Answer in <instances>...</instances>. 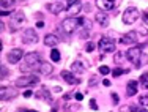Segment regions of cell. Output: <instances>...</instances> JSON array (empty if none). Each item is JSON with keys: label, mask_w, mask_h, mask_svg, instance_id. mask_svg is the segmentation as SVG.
<instances>
[{"label": "cell", "mask_w": 148, "mask_h": 112, "mask_svg": "<svg viewBox=\"0 0 148 112\" xmlns=\"http://www.w3.org/2000/svg\"><path fill=\"white\" fill-rule=\"evenodd\" d=\"M140 17V11L137 8H134V6H129V8L125 10V13H123L121 19H123V24H126V25H131L134 24L137 19Z\"/></svg>", "instance_id": "cell-1"}, {"label": "cell", "mask_w": 148, "mask_h": 112, "mask_svg": "<svg viewBox=\"0 0 148 112\" xmlns=\"http://www.w3.org/2000/svg\"><path fill=\"white\" fill-rule=\"evenodd\" d=\"M98 47H99V51L103 54H110V52L115 51V41L110 36H101L99 43H98Z\"/></svg>", "instance_id": "cell-2"}, {"label": "cell", "mask_w": 148, "mask_h": 112, "mask_svg": "<svg viewBox=\"0 0 148 112\" xmlns=\"http://www.w3.org/2000/svg\"><path fill=\"white\" fill-rule=\"evenodd\" d=\"M79 25H80V19L79 17H73L71 16V17H66V19L62 22V30L69 35V33H73Z\"/></svg>", "instance_id": "cell-3"}, {"label": "cell", "mask_w": 148, "mask_h": 112, "mask_svg": "<svg viewBox=\"0 0 148 112\" xmlns=\"http://www.w3.org/2000/svg\"><path fill=\"white\" fill-rule=\"evenodd\" d=\"M40 82V78L36 74H25L16 79V87H30Z\"/></svg>", "instance_id": "cell-4"}, {"label": "cell", "mask_w": 148, "mask_h": 112, "mask_svg": "<svg viewBox=\"0 0 148 112\" xmlns=\"http://www.w3.org/2000/svg\"><path fill=\"white\" fill-rule=\"evenodd\" d=\"M24 63L27 68H36L41 65V55L38 52H29L24 55Z\"/></svg>", "instance_id": "cell-5"}, {"label": "cell", "mask_w": 148, "mask_h": 112, "mask_svg": "<svg viewBox=\"0 0 148 112\" xmlns=\"http://www.w3.org/2000/svg\"><path fill=\"white\" fill-rule=\"evenodd\" d=\"M17 96L16 87H0V101H10Z\"/></svg>", "instance_id": "cell-6"}, {"label": "cell", "mask_w": 148, "mask_h": 112, "mask_svg": "<svg viewBox=\"0 0 148 112\" xmlns=\"http://www.w3.org/2000/svg\"><path fill=\"white\" fill-rule=\"evenodd\" d=\"M46 8H47L49 13H52V14H58V13H62L63 10L68 8V6H66V3L63 2V0H54V2H49Z\"/></svg>", "instance_id": "cell-7"}, {"label": "cell", "mask_w": 148, "mask_h": 112, "mask_svg": "<svg viewBox=\"0 0 148 112\" xmlns=\"http://www.w3.org/2000/svg\"><path fill=\"white\" fill-rule=\"evenodd\" d=\"M25 22V16L22 11H16L11 17V30H19Z\"/></svg>", "instance_id": "cell-8"}, {"label": "cell", "mask_w": 148, "mask_h": 112, "mask_svg": "<svg viewBox=\"0 0 148 112\" xmlns=\"http://www.w3.org/2000/svg\"><path fill=\"white\" fill-rule=\"evenodd\" d=\"M140 55H142V47L140 46H132L126 51V58H128L129 62H132V63H137Z\"/></svg>", "instance_id": "cell-9"}, {"label": "cell", "mask_w": 148, "mask_h": 112, "mask_svg": "<svg viewBox=\"0 0 148 112\" xmlns=\"http://www.w3.org/2000/svg\"><path fill=\"white\" fill-rule=\"evenodd\" d=\"M38 40H40V38H38V33L35 32L33 29H27L22 35V41L25 44H36Z\"/></svg>", "instance_id": "cell-10"}, {"label": "cell", "mask_w": 148, "mask_h": 112, "mask_svg": "<svg viewBox=\"0 0 148 112\" xmlns=\"http://www.w3.org/2000/svg\"><path fill=\"white\" fill-rule=\"evenodd\" d=\"M6 58H8V62L11 65H16V63H19L21 58H24V51L22 49H11L8 52V55H6Z\"/></svg>", "instance_id": "cell-11"}, {"label": "cell", "mask_w": 148, "mask_h": 112, "mask_svg": "<svg viewBox=\"0 0 148 112\" xmlns=\"http://www.w3.org/2000/svg\"><path fill=\"white\" fill-rule=\"evenodd\" d=\"M136 41H137V32H128L125 33V36L120 38V44H125V46L134 44Z\"/></svg>", "instance_id": "cell-12"}, {"label": "cell", "mask_w": 148, "mask_h": 112, "mask_svg": "<svg viewBox=\"0 0 148 112\" xmlns=\"http://www.w3.org/2000/svg\"><path fill=\"white\" fill-rule=\"evenodd\" d=\"M115 3H117V0H96V5L101 11H110L115 6Z\"/></svg>", "instance_id": "cell-13"}, {"label": "cell", "mask_w": 148, "mask_h": 112, "mask_svg": "<svg viewBox=\"0 0 148 112\" xmlns=\"http://www.w3.org/2000/svg\"><path fill=\"white\" fill-rule=\"evenodd\" d=\"M62 78L65 79L68 84H73V85H77V84H80V79L76 78L73 71H62Z\"/></svg>", "instance_id": "cell-14"}, {"label": "cell", "mask_w": 148, "mask_h": 112, "mask_svg": "<svg viewBox=\"0 0 148 112\" xmlns=\"http://www.w3.org/2000/svg\"><path fill=\"white\" fill-rule=\"evenodd\" d=\"M82 6H84V5L79 2V0H77V2H74L73 5H69L66 10H68V13H69L71 16H77L80 11H82Z\"/></svg>", "instance_id": "cell-15"}, {"label": "cell", "mask_w": 148, "mask_h": 112, "mask_svg": "<svg viewBox=\"0 0 148 112\" xmlns=\"http://www.w3.org/2000/svg\"><path fill=\"white\" fill-rule=\"evenodd\" d=\"M137 89H139V82H137V80H129L128 85H126V93H128V96H134V95H136Z\"/></svg>", "instance_id": "cell-16"}, {"label": "cell", "mask_w": 148, "mask_h": 112, "mask_svg": "<svg viewBox=\"0 0 148 112\" xmlns=\"http://www.w3.org/2000/svg\"><path fill=\"white\" fill-rule=\"evenodd\" d=\"M96 21L101 27H107L109 25V16L106 14V11H98L96 13Z\"/></svg>", "instance_id": "cell-17"}, {"label": "cell", "mask_w": 148, "mask_h": 112, "mask_svg": "<svg viewBox=\"0 0 148 112\" xmlns=\"http://www.w3.org/2000/svg\"><path fill=\"white\" fill-rule=\"evenodd\" d=\"M71 69H73V73H76V74H82V73H85L87 65L82 63V62H79V60H76V62L71 65Z\"/></svg>", "instance_id": "cell-18"}, {"label": "cell", "mask_w": 148, "mask_h": 112, "mask_svg": "<svg viewBox=\"0 0 148 112\" xmlns=\"http://www.w3.org/2000/svg\"><path fill=\"white\" fill-rule=\"evenodd\" d=\"M44 44H46V46L54 47V46H57V44H58V38L55 36V35H46V36H44Z\"/></svg>", "instance_id": "cell-19"}, {"label": "cell", "mask_w": 148, "mask_h": 112, "mask_svg": "<svg viewBox=\"0 0 148 112\" xmlns=\"http://www.w3.org/2000/svg\"><path fill=\"white\" fill-rule=\"evenodd\" d=\"M40 71L43 73V74H52V71H54V66L49 65V63H43V62H41V65H40Z\"/></svg>", "instance_id": "cell-20"}, {"label": "cell", "mask_w": 148, "mask_h": 112, "mask_svg": "<svg viewBox=\"0 0 148 112\" xmlns=\"http://www.w3.org/2000/svg\"><path fill=\"white\" fill-rule=\"evenodd\" d=\"M36 96L43 98L44 101H47V103H51V101H52V98H51V93H47V90H46V89H43L41 92H38V93H36Z\"/></svg>", "instance_id": "cell-21"}, {"label": "cell", "mask_w": 148, "mask_h": 112, "mask_svg": "<svg viewBox=\"0 0 148 112\" xmlns=\"http://www.w3.org/2000/svg\"><path fill=\"white\" fill-rule=\"evenodd\" d=\"M112 76L114 78H118V76H121V74H126V73H129L128 69H123V68H115V69H112Z\"/></svg>", "instance_id": "cell-22"}, {"label": "cell", "mask_w": 148, "mask_h": 112, "mask_svg": "<svg viewBox=\"0 0 148 112\" xmlns=\"http://www.w3.org/2000/svg\"><path fill=\"white\" fill-rule=\"evenodd\" d=\"M147 62H148V55L142 54V55H140V58H139V60H137V63H134V65H136L137 68H140V66H142V65H145Z\"/></svg>", "instance_id": "cell-23"}, {"label": "cell", "mask_w": 148, "mask_h": 112, "mask_svg": "<svg viewBox=\"0 0 148 112\" xmlns=\"http://www.w3.org/2000/svg\"><path fill=\"white\" fill-rule=\"evenodd\" d=\"M125 52H117V54H115V63L117 65H120V63H123V62H125Z\"/></svg>", "instance_id": "cell-24"}, {"label": "cell", "mask_w": 148, "mask_h": 112, "mask_svg": "<svg viewBox=\"0 0 148 112\" xmlns=\"http://www.w3.org/2000/svg\"><path fill=\"white\" fill-rule=\"evenodd\" d=\"M13 5H14V0H0V6H3V8L11 10Z\"/></svg>", "instance_id": "cell-25"}, {"label": "cell", "mask_w": 148, "mask_h": 112, "mask_svg": "<svg viewBox=\"0 0 148 112\" xmlns=\"http://www.w3.org/2000/svg\"><path fill=\"white\" fill-rule=\"evenodd\" d=\"M139 84H142V87H143V89H148V73H145V74H142V76H140Z\"/></svg>", "instance_id": "cell-26"}, {"label": "cell", "mask_w": 148, "mask_h": 112, "mask_svg": "<svg viewBox=\"0 0 148 112\" xmlns=\"http://www.w3.org/2000/svg\"><path fill=\"white\" fill-rule=\"evenodd\" d=\"M80 25H82L84 29H88V30L91 29V22L87 19V17H80Z\"/></svg>", "instance_id": "cell-27"}, {"label": "cell", "mask_w": 148, "mask_h": 112, "mask_svg": "<svg viewBox=\"0 0 148 112\" xmlns=\"http://www.w3.org/2000/svg\"><path fill=\"white\" fill-rule=\"evenodd\" d=\"M8 74H10L8 68H6V66H3V65H0V79H5Z\"/></svg>", "instance_id": "cell-28"}, {"label": "cell", "mask_w": 148, "mask_h": 112, "mask_svg": "<svg viewBox=\"0 0 148 112\" xmlns=\"http://www.w3.org/2000/svg\"><path fill=\"white\" fill-rule=\"evenodd\" d=\"M51 58H52V62H60V52L57 51V49H52Z\"/></svg>", "instance_id": "cell-29"}, {"label": "cell", "mask_w": 148, "mask_h": 112, "mask_svg": "<svg viewBox=\"0 0 148 112\" xmlns=\"http://www.w3.org/2000/svg\"><path fill=\"white\" fill-rule=\"evenodd\" d=\"M139 104H140L142 107H148V96H147V95L140 96V98H139Z\"/></svg>", "instance_id": "cell-30"}, {"label": "cell", "mask_w": 148, "mask_h": 112, "mask_svg": "<svg viewBox=\"0 0 148 112\" xmlns=\"http://www.w3.org/2000/svg\"><path fill=\"white\" fill-rule=\"evenodd\" d=\"M109 73H110V68H109V66H106V65L99 66V74H103V76H107Z\"/></svg>", "instance_id": "cell-31"}, {"label": "cell", "mask_w": 148, "mask_h": 112, "mask_svg": "<svg viewBox=\"0 0 148 112\" xmlns=\"http://www.w3.org/2000/svg\"><path fill=\"white\" fill-rule=\"evenodd\" d=\"M85 51H87V52H91V51H95V44H93V43H90V41H88V43H87V46H85Z\"/></svg>", "instance_id": "cell-32"}, {"label": "cell", "mask_w": 148, "mask_h": 112, "mask_svg": "<svg viewBox=\"0 0 148 112\" xmlns=\"http://www.w3.org/2000/svg\"><path fill=\"white\" fill-rule=\"evenodd\" d=\"M112 101H114V104H118V101H120V98H118V93H112Z\"/></svg>", "instance_id": "cell-33"}, {"label": "cell", "mask_w": 148, "mask_h": 112, "mask_svg": "<svg viewBox=\"0 0 148 112\" xmlns=\"http://www.w3.org/2000/svg\"><path fill=\"white\" fill-rule=\"evenodd\" d=\"M90 107L93 111H98V104H96V101H95V100H90Z\"/></svg>", "instance_id": "cell-34"}, {"label": "cell", "mask_w": 148, "mask_h": 112, "mask_svg": "<svg viewBox=\"0 0 148 112\" xmlns=\"http://www.w3.org/2000/svg\"><path fill=\"white\" fill-rule=\"evenodd\" d=\"M74 98H76L77 101H82V100H84V95H82L80 92H77V93H74Z\"/></svg>", "instance_id": "cell-35"}, {"label": "cell", "mask_w": 148, "mask_h": 112, "mask_svg": "<svg viewBox=\"0 0 148 112\" xmlns=\"http://www.w3.org/2000/svg\"><path fill=\"white\" fill-rule=\"evenodd\" d=\"M142 17H143V22H145V25H148V10L142 14Z\"/></svg>", "instance_id": "cell-36"}, {"label": "cell", "mask_w": 148, "mask_h": 112, "mask_svg": "<svg viewBox=\"0 0 148 112\" xmlns=\"http://www.w3.org/2000/svg\"><path fill=\"white\" fill-rule=\"evenodd\" d=\"M96 80H98V78H96V76H93V78L90 79V85L95 87V85H96Z\"/></svg>", "instance_id": "cell-37"}, {"label": "cell", "mask_w": 148, "mask_h": 112, "mask_svg": "<svg viewBox=\"0 0 148 112\" xmlns=\"http://www.w3.org/2000/svg\"><path fill=\"white\" fill-rule=\"evenodd\" d=\"M82 10H85V11H87V13H88V11H90V10H91V6L88 5V3H87V5H84V6H82Z\"/></svg>", "instance_id": "cell-38"}, {"label": "cell", "mask_w": 148, "mask_h": 112, "mask_svg": "<svg viewBox=\"0 0 148 112\" xmlns=\"http://www.w3.org/2000/svg\"><path fill=\"white\" fill-rule=\"evenodd\" d=\"M103 85L109 87V85H110V80H109V79H104V80H103Z\"/></svg>", "instance_id": "cell-39"}, {"label": "cell", "mask_w": 148, "mask_h": 112, "mask_svg": "<svg viewBox=\"0 0 148 112\" xmlns=\"http://www.w3.org/2000/svg\"><path fill=\"white\" fill-rule=\"evenodd\" d=\"M32 95H33V93H32V92H30V90H27V92H25V93H24V96H25V98H30Z\"/></svg>", "instance_id": "cell-40"}, {"label": "cell", "mask_w": 148, "mask_h": 112, "mask_svg": "<svg viewBox=\"0 0 148 112\" xmlns=\"http://www.w3.org/2000/svg\"><path fill=\"white\" fill-rule=\"evenodd\" d=\"M36 27H38V29H43V27H44V22H41V21H40V22L36 24Z\"/></svg>", "instance_id": "cell-41"}, {"label": "cell", "mask_w": 148, "mask_h": 112, "mask_svg": "<svg viewBox=\"0 0 148 112\" xmlns=\"http://www.w3.org/2000/svg\"><path fill=\"white\" fill-rule=\"evenodd\" d=\"M3 30H5V24H3L2 21H0V32H3Z\"/></svg>", "instance_id": "cell-42"}, {"label": "cell", "mask_w": 148, "mask_h": 112, "mask_svg": "<svg viewBox=\"0 0 148 112\" xmlns=\"http://www.w3.org/2000/svg\"><path fill=\"white\" fill-rule=\"evenodd\" d=\"M74 2H77V0H68V2H66V6H69V5H73Z\"/></svg>", "instance_id": "cell-43"}, {"label": "cell", "mask_w": 148, "mask_h": 112, "mask_svg": "<svg viewBox=\"0 0 148 112\" xmlns=\"http://www.w3.org/2000/svg\"><path fill=\"white\" fill-rule=\"evenodd\" d=\"M2 47H3V46H2V40H0V51H2Z\"/></svg>", "instance_id": "cell-44"}]
</instances>
